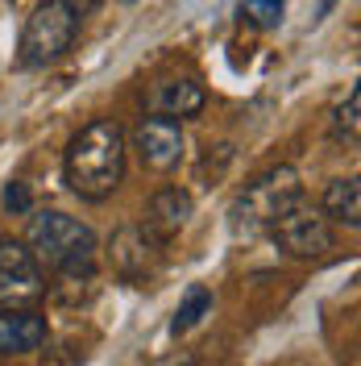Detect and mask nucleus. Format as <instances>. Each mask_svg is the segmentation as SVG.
<instances>
[{"instance_id":"f257e3e1","label":"nucleus","mask_w":361,"mask_h":366,"mask_svg":"<svg viewBox=\"0 0 361 366\" xmlns=\"http://www.w3.org/2000/svg\"><path fill=\"white\" fill-rule=\"evenodd\" d=\"M125 159H129V142L125 129L116 125L113 117L88 121L79 134L71 137L67 146V162H63V179L79 200H108L121 179H125Z\"/></svg>"},{"instance_id":"f03ea898","label":"nucleus","mask_w":361,"mask_h":366,"mask_svg":"<svg viewBox=\"0 0 361 366\" xmlns=\"http://www.w3.org/2000/svg\"><path fill=\"white\" fill-rule=\"evenodd\" d=\"M25 246L38 258V267H50V271L67 274V279H91L96 274V250H100V242H96L91 225H83L79 217L38 212L29 221Z\"/></svg>"},{"instance_id":"7ed1b4c3","label":"nucleus","mask_w":361,"mask_h":366,"mask_svg":"<svg viewBox=\"0 0 361 366\" xmlns=\"http://www.w3.org/2000/svg\"><path fill=\"white\" fill-rule=\"evenodd\" d=\"M75 34H79V17L71 13L63 0H42L29 17H25L21 42H17V63L25 71L50 67L75 46Z\"/></svg>"},{"instance_id":"20e7f679","label":"nucleus","mask_w":361,"mask_h":366,"mask_svg":"<svg viewBox=\"0 0 361 366\" xmlns=\"http://www.w3.org/2000/svg\"><path fill=\"white\" fill-rule=\"evenodd\" d=\"M295 200H303L295 167H270L266 175H258L253 183H245V192L237 196V204H233V229L237 233H262Z\"/></svg>"},{"instance_id":"39448f33","label":"nucleus","mask_w":361,"mask_h":366,"mask_svg":"<svg viewBox=\"0 0 361 366\" xmlns=\"http://www.w3.org/2000/svg\"><path fill=\"white\" fill-rule=\"evenodd\" d=\"M270 237L278 242V250H287L291 258H320V254L332 250V242H337L332 221L316 204H307V200H295L270 225Z\"/></svg>"},{"instance_id":"423d86ee","label":"nucleus","mask_w":361,"mask_h":366,"mask_svg":"<svg viewBox=\"0 0 361 366\" xmlns=\"http://www.w3.org/2000/svg\"><path fill=\"white\" fill-rule=\"evenodd\" d=\"M46 296V274L25 242L0 237V308H29Z\"/></svg>"},{"instance_id":"0eeeda50","label":"nucleus","mask_w":361,"mask_h":366,"mask_svg":"<svg viewBox=\"0 0 361 366\" xmlns=\"http://www.w3.org/2000/svg\"><path fill=\"white\" fill-rule=\"evenodd\" d=\"M133 150L141 167L150 171H175L187 154V142H183V125L179 121H166V117H146L133 134Z\"/></svg>"},{"instance_id":"6e6552de","label":"nucleus","mask_w":361,"mask_h":366,"mask_svg":"<svg viewBox=\"0 0 361 366\" xmlns=\"http://www.w3.org/2000/svg\"><path fill=\"white\" fill-rule=\"evenodd\" d=\"M208 104V92L195 75H166V79H154L150 92H146V109L150 117H166V121H179L183 117H195Z\"/></svg>"},{"instance_id":"1a4fd4ad","label":"nucleus","mask_w":361,"mask_h":366,"mask_svg":"<svg viewBox=\"0 0 361 366\" xmlns=\"http://www.w3.org/2000/svg\"><path fill=\"white\" fill-rule=\"evenodd\" d=\"M162 262V242L146 225H125L113 237V267L125 279H146Z\"/></svg>"},{"instance_id":"9d476101","label":"nucleus","mask_w":361,"mask_h":366,"mask_svg":"<svg viewBox=\"0 0 361 366\" xmlns=\"http://www.w3.org/2000/svg\"><path fill=\"white\" fill-rule=\"evenodd\" d=\"M46 317L34 308H0V358L9 354H34L46 342Z\"/></svg>"},{"instance_id":"9b49d317","label":"nucleus","mask_w":361,"mask_h":366,"mask_svg":"<svg viewBox=\"0 0 361 366\" xmlns=\"http://www.w3.org/2000/svg\"><path fill=\"white\" fill-rule=\"evenodd\" d=\"M187 221H191V196H187L183 187H162V192H154V200L146 204V217H141V225L150 229L162 246H166Z\"/></svg>"},{"instance_id":"f8f14e48","label":"nucleus","mask_w":361,"mask_h":366,"mask_svg":"<svg viewBox=\"0 0 361 366\" xmlns=\"http://www.w3.org/2000/svg\"><path fill=\"white\" fill-rule=\"evenodd\" d=\"M320 212H324L328 221H337V225L357 229L361 225V179L357 175L328 183V187H324V204H320Z\"/></svg>"},{"instance_id":"ddd939ff","label":"nucleus","mask_w":361,"mask_h":366,"mask_svg":"<svg viewBox=\"0 0 361 366\" xmlns=\"http://www.w3.org/2000/svg\"><path fill=\"white\" fill-rule=\"evenodd\" d=\"M332 129H337V137L340 142H349V146H357L361 142V88H349L345 104H337V113H332Z\"/></svg>"},{"instance_id":"4468645a","label":"nucleus","mask_w":361,"mask_h":366,"mask_svg":"<svg viewBox=\"0 0 361 366\" xmlns=\"http://www.w3.org/2000/svg\"><path fill=\"white\" fill-rule=\"evenodd\" d=\"M208 312H212V292L195 283V287L183 296L179 312H175V320H171V329H175V333H187V329H191V325H200V317H208Z\"/></svg>"},{"instance_id":"2eb2a0df","label":"nucleus","mask_w":361,"mask_h":366,"mask_svg":"<svg viewBox=\"0 0 361 366\" xmlns=\"http://www.w3.org/2000/svg\"><path fill=\"white\" fill-rule=\"evenodd\" d=\"M245 13L253 25H262V29H274V25L283 21V0H245Z\"/></svg>"},{"instance_id":"dca6fc26","label":"nucleus","mask_w":361,"mask_h":366,"mask_svg":"<svg viewBox=\"0 0 361 366\" xmlns=\"http://www.w3.org/2000/svg\"><path fill=\"white\" fill-rule=\"evenodd\" d=\"M29 204H34V196H29L25 183H9V187H4V208H9V212H29Z\"/></svg>"},{"instance_id":"f3484780","label":"nucleus","mask_w":361,"mask_h":366,"mask_svg":"<svg viewBox=\"0 0 361 366\" xmlns=\"http://www.w3.org/2000/svg\"><path fill=\"white\" fill-rule=\"evenodd\" d=\"M63 4H67V9H71V13H75V17H88L91 9H100L104 0H63Z\"/></svg>"},{"instance_id":"a211bd4d","label":"nucleus","mask_w":361,"mask_h":366,"mask_svg":"<svg viewBox=\"0 0 361 366\" xmlns=\"http://www.w3.org/2000/svg\"><path fill=\"white\" fill-rule=\"evenodd\" d=\"M154 366H195V358H191V354H171V358H162V362H154Z\"/></svg>"},{"instance_id":"6ab92c4d","label":"nucleus","mask_w":361,"mask_h":366,"mask_svg":"<svg viewBox=\"0 0 361 366\" xmlns=\"http://www.w3.org/2000/svg\"><path fill=\"white\" fill-rule=\"evenodd\" d=\"M328 9H332V0H324V4H320V13H328Z\"/></svg>"},{"instance_id":"aec40b11","label":"nucleus","mask_w":361,"mask_h":366,"mask_svg":"<svg viewBox=\"0 0 361 366\" xmlns=\"http://www.w3.org/2000/svg\"><path fill=\"white\" fill-rule=\"evenodd\" d=\"M125 4H133V0H125Z\"/></svg>"}]
</instances>
